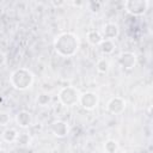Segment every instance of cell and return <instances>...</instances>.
I'll return each instance as SVG.
<instances>
[{"instance_id":"cell-14","label":"cell","mask_w":153,"mask_h":153,"mask_svg":"<svg viewBox=\"0 0 153 153\" xmlns=\"http://www.w3.org/2000/svg\"><path fill=\"white\" fill-rule=\"evenodd\" d=\"M31 141H32L31 135H30L29 133H25V131L18 133V136H17V139H16V143H17L18 146H20V147H26V146H29V145L31 143Z\"/></svg>"},{"instance_id":"cell-6","label":"cell","mask_w":153,"mask_h":153,"mask_svg":"<svg viewBox=\"0 0 153 153\" xmlns=\"http://www.w3.org/2000/svg\"><path fill=\"white\" fill-rule=\"evenodd\" d=\"M127 106V102L124 98L115 96L112 98H110L106 103V111L111 115H120L124 111Z\"/></svg>"},{"instance_id":"cell-10","label":"cell","mask_w":153,"mask_h":153,"mask_svg":"<svg viewBox=\"0 0 153 153\" xmlns=\"http://www.w3.org/2000/svg\"><path fill=\"white\" fill-rule=\"evenodd\" d=\"M16 123L18 127L26 129L32 126V115L27 110H20L16 115Z\"/></svg>"},{"instance_id":"cell-15","label":"cell","mask_w":153,"mask_h":153,"mask_svg":"<svg viewBox=\"0 0 153 153\" xmlns=\"http://www.w3.org/2000/svg\"><path fill=\"white\" fill-rule=\"evenodd\" d=\"M18 136V131L14 129V128H6L4 131H2V140L5 142H16V139Z\"/></svg>"},{"instance_id":"cell-8","label":"cell","mask_w":153,"mask_h":153,"mask_svg":"<svg viewBox=\"0 0 153 153\" xmlns=\"http://www.w3.org/2000/svg\"><path fill=\"white\" fill-rule=\"evenodd\" d=\"M49 129H50V131H51V134L54 136L60 137V139L66 137L68 135V133H69V126H68V123L65 122V121H62V120L54 121L50 124Z\"/></svg>"},{"instance_id":"cell-2","label":"cell","mask_w":153,"mask_h":153,"mask_svg":"<svg viewBox=\"0 0 153 153\" xmlns=\"http://www.w3.org/2000/svg\"><path fill=\"white\" fill-rule=\"evenodd\" d=\"M35 81L33 73L25 67H19L14 69L10 75V82L13 88L18 91H26L29 90Z\"/></svg>"},{"instance_id":"cell-19","label":"cell","mask_w":153,"mask_h":153,"mask_svg":"<svg viewBox=\"0 0 153 153\" xmlns=\"http://www.w3.org/2000/svg\"><path fill=\"white\" fill-rule=\"evenodd\" d=\"M11 122L10 114L6 111H0V127H6Z\"/></svg>"},{"instance_id":"cell-18","label":"cell","mask_w":153,"mask_h":153,"mask_svg":"<svg viewBox=\"0 0 153 153\" xmlns=\"http://www.w3.org/2000/svg\"><path fill=\"white\" fill-rule=\"evenodd\" d=\"M86 6H87V8L91 13L97 14V13L100 12V10L103 7V4L100 1H88V2H86Z\"/></svg>"},{"instance_id":"cell-9","label":"cell","mask_w":153,"mask_h":153,"mask_svg":"<svg viewBox=\"0 0 153 153\" xmlns=\"http://www.w3.org/2000/svg\"><path fill=\"white\" fill-rule=\"evenodd\" d=\"M103 39H109V41H114L117 38V36L120 35V27L116 23H112V22H109V23H105L102 27V30L99 31Z\"/></svg>"},{"instance_id":"cell-24","label":"cell","mask_w":153,"mask_h":153,"mask_svg":"<svg viewBox=\"0 0 153 153\" xmlns=\"http://www.w3.org/2000/svg\"><path fill=\"white\" fill-rule=\"evenodd\" d=\"M1 149H2V143H1V141H0V152H1Z\"/></svg>"},{"instance_id":"cell-4","label":"cell","mask_w":153,"mask_h":153,"mask_svg":"<svg viewBox=\"0 0 153 153\" xmlns=\"http://www.w3.org/2000/svg\"><path fill=\"white\" fill-rule=\"evenodd\" d=\"M149 5V0H127L124 1V10L130 16L140 17L148 11Z\"/></svg>"},{"instance_id":"cell-17","label":"cell","mask_w":153,"mask_h":153,"mask_svg":"<svg viewBox=\"0 0 153 153\" xmlns=\"http://www.w3.org/2000/svg\"><path fill=\"white\" fill-rule=\"evenodd\" d=\"M96 68H97V72H98V73L105 74V73H108V71L110 69V62H109L106 59L102 57V59H99V60L97 61Z\"/></svg>"},{"instance_id":"cell-3","label":"cell","mask_w":153,"mask_h":153,"mask_svg":"<svg viewBox=\"0 0 153 153\" xmlns=\"http://www.w3.org/2000/svg\"><path fill=\"white\" fill-rule=\"evenodd\" d=\"M79 91L74 86H65L59 91L57 98L63 106H74L79 103Z\"/></svg>"},{"instance_id":"cell-11","label":"cell","mask_w":153,"mask_h":153,"mask_svg":"<svg viewBox=\"0 0 153 153\" xmlns=\"http://www.w3.org/2000/svg\"><path fill=\"white\" fill-rule=\"evenodd\" d=\"M98 47H99L100 53L104 54V55H110V54H112V53L115 51V49H116L115 42H114V41H109V39H103Z\"/></svg>"},{"instance_id":"cell-23","label":"cell","mask_w":153,"mask_h":153,"mask_svg":"<svg viewBox=\"0 0 153 153\" xmlns=\"http://www.w3.org/2000/svg\"><path fill=\"white\" fill-rule=\"evenodd\" d=\"M122 153H136L135 151H131V149H128V151H123Z\"/></svg>"},{"instance_id":"cell-12","label":"cell","mask_w":153,"mask_h":153,"mask_svg":"<svg viewBox=\"0 0 153 153\" xmlns=\"http://www.w3.org/2000/svg\"><path fill=\"white\" fill-rule=\"evenodd\" d=\"M86 39L91 45H99L103 41V37L98 30H90L86 33Z\"/></svg>"},{"instance_id":"cell-7","label":"cell","mask_w":153,"mask_h":153,"mask_svg":"<svg viewBox=\"0 0 153 153\" xmlns=\"http://www.w3.org/2000/svg\"><path fill=\"white\" fill-rule=\"evenodd\" d=\"M117 62L123 69H133L136 66L137 57L133 51H122L118 55Z\"/></svg>"},{"instance_id":"cell-5","label":"cell","mask_w":153,"mask_h":153,"mask_svg":"<svg viewBox=\"0 0 153 153\" xmlns=\"http://www.w3.org/2000/svg\"><path fill=\"white\" fill-rule=\"evenodd\" d=\"M79 104L85 110H93L99 104V96L96 92L86 91L80 93L79 96Z\"/></svg>"},{"instance_id":"cell-1","label":"cell","mask_w":153,"mask_h":153,"mask_svg":"<svg viewBox=\"0 0 153 153\" xmlns=\"http://www.w3.org/2000/svg\"><path fill=\"white\" fill-rule=\"evenodd\" d=\"M54 50L62 57H72L76 55L80 48V38L74 32H61L54 39Z\"/></svg>"},{"instance_id":"cell-13","label":"cell","mask_w":153,"mask_h":153,"mask_svg":"<svg viewBox=\"0 0 153 153\" xmlns=\"http://www.w3.org/2000/svg\"><path fill=\"white\" fill-rule=\"evenodd\" d=\"M51 102H53V97H51V94L50 93H48V92H41L38 96H37V98H36V103H37V105L38 106H49L50 104H51Z\"/></svg>"},{"instance_id":"cell-20","label":"cell","mask_w":153,"mask_h":153,"mask_svg":"<svg viewBox=\"0 0 153 153\" xmlns=\"http://www.w3.org/2000/svg\"><path fill=\"white\" fill-rule=\"evenodd\" d=\"M65 4H66V2L62 1V0H57V1H56V0H53V1H51V5H53L54 7H61V6H63Z\"/></svg>"},{"instance_id":"cell-21","label":"cell","mask_w":153,"mask_h":153,"mask_svg":"<svg viewBox=\"0 0 153 153\" xmlns=\"http://www.w3.org/2000/svg\"><path fill=\"white\" fill-rule=\"evenodd\" d=\"M6 63V54L0 50V67Z\"/></svg>"},{"instance_id":"cell-22","label":"cell","mask_w":153,"mask_h":153,"mask_svg":"<svg viewBox=\"0 0 153 153\" xmlns=\"http://www.w3.org/2000/svg\"><path fill=\"white\" fill-rule=\"evenodd\" d=\"M74 7H82V6H86V2H84V1H72L71 2Z\"/></svg>"},{"instance_id":"cell-16","label":"cell","mask_w":153,"mask_h":153,"mask_svg":"<svg viewBox=\"0 0 153 153\" xmlns=\"http://www.w3.org/2000/svg\"><path fill=\"white\" fill-rule=\"evenodd\" d=\"M118 151V142L114 139H109L104 142V153H116Z\"/></svg>"}]
</instances>
